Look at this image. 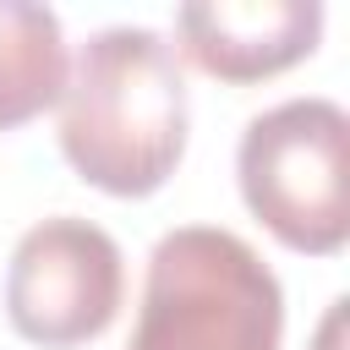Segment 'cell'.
<instances>
[{"mask_svg": "<svg viewBox=\"0 0 350 350\" xmlns=\"http://www.w3.org/2000/svg\"><path fill=\"white\" fill-rule=\"evenodd\" d=\"M120 246L88 219H44L22 235L5 273V317L22 339L66 350L98 339L120 312Z\"/></svg>", "mask_w": 350, "mask_h": 350, "instance_id": "277c9868", "label": "cell"}, {"mask_svg": "<svg viewBox=\"0 0 350 350\" xmlns=\"http://www.w3.org/2000/svg\"><path fill=\"white\" fill-rule=\"evenodd\" d=\"M284 301L262 257L208 224L153 246L131 350H279Z\"/></svg>", "mask_w": 350, "mask_h": 350, "instance_id": "7a4b0ae2", "label": "cell"}, {"mask_svg": "<svg viewBox=\"0 0 350 350\" xmlns=\"http://www.w3.org/2000/svg\"><path fill=\"white\" fill-rule=\"evenodd\" d=\"M317 0H191L180 11V55L219 82H262L317 49Z\"/></svg>", "mask_w": 350, "mask_h": 350, "instance_id": "5b68a950", "label": "cell"}, {"mask_svg": "<svg viewBox=\"0 0 350 350\" xmlns=\"http://www.w3.org/2000/svg\"><path fill=\"white\" fill-rule=\"evenodd\" d=\"M66 44L60 22L44 5L0 0V131L27 126L66 93Z\"/></svg>", "mask_w": 350, "mask_h": 350, "instance_id": "8992f818", "label": "cell"}, {"mask_svg": "<svg viewBox=\"0 0 350 350\" xmlns=\"http://www.w3.org/2000/svg\"><path fill=\"white\" fill-rule=\"evenodd\" d=\"M60 104V148L88 186L109 197H148L175 175L186 148V82L159 33H93Z\"/></svg>", "mask_w": 350, "mask_h": 350, "instance_id": "6da1fadb", "label": "cell"}, {"mask_svg": "<svg viewBox=\"0 0 350 350\" xmlns=\"http://www.w3.org/2000/svg\"><path fill=\"white\" fill-rule=\"evenodd\" d=\"M241 197L273 241L334 257L350 241V120L328 98L257 115L241 137Z\"/></svg>", "mask_w": 350, "mask_h": 350, "instance_id": "3957f363", "label": "cell"}]
</instances>
